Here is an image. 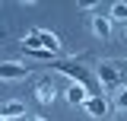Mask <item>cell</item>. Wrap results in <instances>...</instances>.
I'll return each instance as SVG.
<instances>
[{
    "mask_svg": "<svg viewBox=\"0 0 127 121\" xmlns=\"http://www.w3.org/2000/svg\"><path fill=\"white\" fill-rule=\"evenodd\" d=\"M51 67H54L57 73L70 76L73 83H79L83 89L89 92V99H92V96H102V92H98V86H102V83L95 80V73L89 70V67H86V64H76V60H54Z\"/></svg>",
    "mask_w": 127,
    "mask_h": 121,
    "instance_id": "obj_1",
    "label": "cell"
},
{
    "mask_svg": "<svg viewBox=\"0 0 127 121\" xmlns=\"http://www.w3.org/2000/svg\"><path fill=\"white\" fill-rule=\"evenodd\" d=\"M19 45H38V48H45V51H51V54H57L61 51V38L54 32H48V29H32L29 35H22Z\"/></svg>",
    "mask_w": 127,
    "mask_h": 121,
    "instance_id": "obj_2",
    "label": "cell"
},
{
    "mask_svg": "<svg viewBox=\"0 0 127 121\" xmlns=\"http://www.w3.org/2000/svg\"><path fill=\"white\" fill-rule=\"evenodd\" d=\"M95 80H98L102 86H121V70H118V64L98 60V64H95Z\"/></svg>",
    "mask_w": 127,
    "mask_h": 121,
    "instance_id": "obj_3",
    "label": "cell"
},
{
    "mask_svg": "<svg viewBox=\"0 0 127 121\" xmlns=\"http://www.w3.org/2000/svg\"><path fill=\"white\" fill-rule=\"evenodd\" d=\"M35 99H38V105H51V102L57 99V89H54V83H51V80H41V83L35 86Z\"/></svg>",
    "mask_w": 127,
    "mask_h": 121,
    "instance_id": "obj_4",
    "label": "cell"
},
{
    "mask_svg": "<svg viewBox=\"0 0 127 121\" xmlns=\"http://www.w3.org/2000/svg\"><path fill=\"white\" fill-rule=\"evenodd\" d=\"M86 115H92V118H105L108 115V99L105 96H92V99H86Z\"/></svg>",
    "mask_w": 127,
    "mask_h": 121,
    "instance_id": "obj_5",
    "label": "cell"
},
{
    "mask_svg": "<svg viewBox=\"0 0 127 121\" xmlns=\"http://www.w3.org/2000/svg\"><path fill=\"white\" fill-rule=\"evenodd\" d=\"M0 118H6V121H19V118H26V105H22L19 99H13V102H3V105H0Z\"/></svg>",
    "mask_w": 127,
    "mask_h": 121,
    "instance_id": "obj_6",
    "label": "cell"
},
{
    "mask_svg": "<svg viewBox=\"0 0 127 121\" xmlns=\"http://www.w3.org/2000/svg\"><path fill=\"white\" fill-rule=\"evenodd\" d=\"M29 67L26 64H0V80H26Z\"/></svg>",
    "mask_w": 127,
    "mask_h": 121,
    "instance_id": "obj_7",
    "label": "cell"
},
{
    "mask_svg": "<svg viewBox=\"0 0 127 121\" xmlns=\"http://www.w3.org/2000/svg\"><path fill=\"white\" fill-rule=\"evenodd\" d=\"M86 99H89V92L83 89L79 83H67V102L70 105H86Z\"/></svg>",
    "mask_w": 127,
    "mask_h": 121,
    "instance_id": "obj_8",
    "label": "cell"
},
{
    "mask_svg": "<svg viewBox=\"0 0 127 121\" xmlns=\"http://www.w3.org/2000/svg\"><path fill=\"white\" fill-rule=\"evenodd\" d=\"M92 32L98 35V38H108V35H111V19H108V16H95L92 13Z\"/></svg>",
    "mask_w": 127,
    "mask_h": 121,
    "instance_id": "obj_9",
    "label": "cell"
},
{
    "mask_svg": "<svg viewBox=\"0 0 127 121\" xmlns=\"http://www.w3.org/2000/svg\"><path fill=\"white\" fill-rule=\"evenodd\" d=\"M19 48H22V54L38 58V60H51V64H54V58H57V54H51V51H45V48H38V45H19Z\"/></svg>",
    "mask_w": 127,
    "mask_h": 121,
    "instance_id": "obj_10",
    "label": "cell"
},
{
    "mask_svg": "<svg viewBox=\"0 0 127 121\" xmlns=\"http://www.w3.org/2000/svg\"><path fill=\"white\" fill-rule=\"evenodd\" d=\"M111 22H127V3L124 0H118V3H111V13H108Z\"/></svg>",
    "mask_w": 127,
    "mask_h": 121,
    "instance_id": "obj_11",
    "label": "cell"
},
{
    "mask_svg": "<svg viewBox=\"0 0 127 121\" xmlns=\"http://www.w3.org/2000/svg\"><path fill=\"white\" fill-rule=\"evenodd\" d=\"M114 108H127V86L118 92V96H114Z\"/></svg>",
    "mask_w": 127,
    "mask_h": 121,
    "instance_id": "obj_12",
    "label": "cell"
},
{
    "mask_svg": "<svg viewBox=\"0 0 127 121\" xmlns=\"http://www.w3.org/2000/svg\"><path fill=\"white\" fill-rule=\"evenodd\" d=\"M29 121H48V118H41V115H38V118H29Z\"/></svg>",
    "mask_w": 127,
    "mask_h": 121,
    "instance_id": "obj_13",
    "label": "cell"
},
{
    "mask_svg": "<svg viewBox=\"0 0 127 121\" xmlns=\"http://www.w3.org/2000/svg\"><path fill=\"white\" fill-rule=\"evenodd\" d=\"M124 38H127V29H124Z\"/></svg>",
    "mask_w": 127,
    "mask_h": 121,
    "instance_id": "obj_14",
    "label": "cell"
},
{
    "mask_svg": "<svg viewBox=\"0 0 127 121\" xmlns=\"http://www.w3.org/2000/svg\"><path fill=\"white\" fill-rule=\"evenodd\" d=\"M0 121H6V118H0Z\"/></svg>",
    "mask_w": 127,
    "mask_h": 121,
    "instance_id": "obj_15",
    "label": "cell"
}]
</instances>
